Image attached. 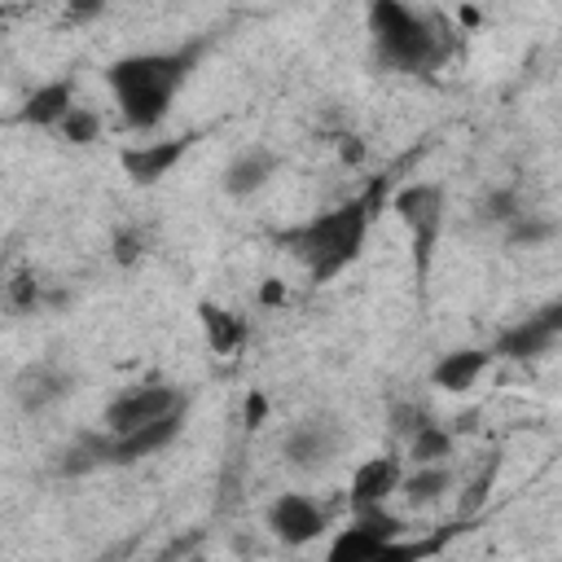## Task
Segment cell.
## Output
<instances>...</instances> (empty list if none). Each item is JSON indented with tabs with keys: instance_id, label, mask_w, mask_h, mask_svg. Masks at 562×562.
<instances>
[{
	"instance_id": "484cf974",
	"label": "cell",
	"mask_w": 562,
	"mask_h": 562,
	"mask_svg": "<svg viewBox=\"0 0 562 562\" xmlns=\"http://www.w3.org/2000/svg\"><path fill=\"white\" fill-rule=\"evenodd\" d=\"M259 303H263V307H281V303H285V285H281L277 277H268V281L259 285Z\"/></svg>"
},
{
	"instance_id": "d6986e66",
	"label": "cell",
	"mask_w": 562,
	"mask_h": 562,
	"mask_svg": "<svg viewBox=\"0 0 562 562\" xmlns=\"http://www.w3.org/2000/svg\"><path fill=\"white\" fill-rule=\"evenodd\" d=\"M558 237V220L553 215H540V211H522L509 228H505V241L514 250H536V246H549Z\"/></svg>"
},
{
	"instance_id": "277c9868",
	"label": "cell",
	"mask_w": 562,
	"mask_h": 562,
	"mask_svg": "<svg viewBox=\"0 0 562 562\" xmlns=\"http://www.w3.org/2000/svg\"><path fill=\"white\" fill-rule=\"evenodd\" d=\"M391 211L404 220V228L413 237V272H417V281H426L439 237H443V189L435 180H408L391 193Z\"/></svg>"
},
{
	"instance_id": "5bb4252c",
	"label": "cell",
	"mask_w": 562,
	"mask_h": 562,
	"mask_svg": "<svg viewBox=\"0 0 562 562\" xmlns=\"http://www.w3.org/2000/svg\"><path fill=\"white\" fill-rule=\"evenodd\" d=\"M70 110H75V79L61 75V79L40 83V88L26 97V105L18 110V119H22V123H35V127H61Z\"/></svg>"
},
{
	"instance_id": "ba28073f",
	"label": "cell",
	"mask_w": 562,
	"mask_h": 562,
	"mask_svg": "<svg viewBox=\"0 0 562 562\" xmlns=\"http://www.w3.org/2000/svg\"><path fill=\"white\" fill-rule=\"evenodd\" d=\"M268 531L281 540V544H290V549H303V544H312L325 527H329V514H325V505H316L312 496H303V492H281L272 505H268Z\"/></svg>"
},
{
	"instance_id": "7402d4cb",
	"label": "cell",
	"mask_w": 562,
	"mask_h": 562,
	"mask_svg": "<svg viewBox=\"0 0 562 562\" xmlns=\"http://www.w3.org/2000/svg\"><path fill=\"white\" fill-rule=\"evenodd\" d=\"M57 132H61V140H70V145H92V140L101 136V114L88 110V105H75Z\"/></svg>"
},
{
	"instance_id": "d4e9b609",
	"label": "cell",
	"mask_w": 562,
	"mask_h": 562,
	"mask_svg": "<svg viewBox=\"0 0 562 562\" xmlns=\"http://www.w3.org/2000/svg\"><path fill=\"white\" fill-rule=\"evenodd\" d=\"M140 250H145V246H140V233H136V228L114 233V259H119V263H136Z\"/></svg>"
},
{
	"instance_id": "8fae6325",
	"label": "cell",
	"mask_w": 562,
	"mask_h": 562,
	"mask_svg": "<svg viewBox=\"0 0 562 562\" xmlns=\"http://www.w3.org/2000/svg\"><path fill=\"white\" fill-rule=\"evenodd\" d=\"M184 413H189V408H176V413H167V417H158V422L132 430V435H114V439H110V465H136V461L162 452L167 443H176L180 430H184Z\"/></svg>"
},
{
	"instance_id": "44dd1931",
	"label": "cell",
	"mask_w": 562,
	"mask_h": 562,
	"mask_svg": "<svg viewBox=\"0 0 562 562\" xmlns=\"http://www.w3.org/2000/svg\"><path fill=\"white\" fill-rule=\"evenodd\" d=\"M522 211H527V202H522V193L514 184H501V189L483 193V202H479V220L483 224H501V228H509Z\"/></svg>"
},
{
	"instance_id": "4fadbf2b",
	"label": "cell",
	"mask_w": 562,
	"mask_h": 562,
	"mask_svg": "<svg viewBox=\"0 0 562 562\" xmlns=\"http://www.w3.org/2000/svg\"><path fill=\"white\" fill-rule=\"evenodd\" d=\"M277 167H281V158H277L272 149L250 145V149H237V154L224 162L220 184H224L228 198H250V193H259V189L277 176Z\"/></svg>"
},
{
	"instance_id": "2e32d148",
	"label": "cell",
	"mask_w": 562,
	"mask_h": 562,
	"mask_svg": "<svg viewBox=\"0 0 562 562\" xmlns=\"http://www.w3.org/2000/svg\"><path fill=\"white\" fill-rule=\"evenodd\" d=\"M110 439H114L110 430H83V435H75L61 448V457H57V474L79 479V474H92V470L110 465Z\"/></svg>"
},
{
	"instance_id": "ac0fdd59",
	"label": "cell",
	"mask_w": 562,
	"mask_h": 562,
	"mask_svg": "<svg viewBox=\"0 0 562 562\" xmlns=\"http://www.w3.org/2000/svg\"><path fill=\"white\" fill-rule=\"evenodd\" d=\"M452 492V470L448 465H413L408 474H404V483H400V496L408 501V505H439L443 496Z\"/></svg>"
},
{
	"instance_id": "30bf717a",
	"label": "cell",
	"mask_w": 562,
	"mask_h": 562,
	"mask_svg": "<svg viewBox=\"0 0 562 562\" xmlns=\"http://www.w3.org/2000/svg\"><path fill=\"white\" fill-rule=\"evenodd\" d=\"M193 132H184V136H171V140H140V145H127L123 154H119V162H123V171H127V180L132 184H158L189 149H193Z\"/></svg>"
},
{
	"instance_id": "9a60e30c",
	"label": "cell",
	"mask_w": 562,
	"mask_h": 562,
	"mask_svg": "<svg viewBox=\"0 0 562 562\" xmlns=\"http://www.w3.org/2000/svg\"><path fill=\"white\" fill-rule=\"evenodd\" d=\"M487 364H492V351H483V347H457V351H443V356L435 360L430 382H435L439 391H470L474 378H479Z\"/></svg>"
},
{
	"instance_id": "ffe728a7",
	"label": "cell",
	"mask_w": 562,
	"mask_h": 562,
	"mask_svg": "<svg viewBox=\"0 0 562 562\" xmlns=\"http://www.w3.org/2000/svg\"><path fill=\"white\" fill-rule=\"evenodd\" d=\"M408 457H413V465H448V457H452V430L439 426V422H426L408 439Z\"/></svg>"
},
{
	"instance_id": "7a4b0ae2",
	"label": "cell",
	"mask_w": 562,
	"mask_h": 562,
	"mask_svg": "<svg viewBox=\"0 0 562 562\" xmlns=\"http://www.w3.org/2000/svg\"><path fill=\"white\" fill-rule=\"evenodd\" d=\"M369 35H373L378 61L386 70H404V75L435 70L452 53V26L439 13H422L400 0L369 4Z\"/></svg>"
},
{
	"instance_id": "52a82bcc",
	"label": "cell",
	"mask_w": 562,
	"mask_h": 562,
	"mask_svg": "<svg viewBox=\"0 0 562 562\" xmlns=\"http://www.w3.org/2000/svg\"><path fill=\"white\" fill-rule=\"evenodd\" d=\"M338 448H342V426H338L334 417H325V413L294 422V426L285 430V439H281V457H285V465H294V470H321V465L334 461Z\"/></svg>"
},
{
	"instance_id": "83f0119b",
	"label": "cell",
	"mask_w": 562,
	"mask_h": 562,
	"mask_svg": "<svg viewBox=\"0 0 562 562\" xmlns=\"http://www.w3.org/2000/svg\"><path fill=\"white\" fill-rule=\"evenodd\" d=\"M338 149H342V158H347V162H360V158H364L360 136H342V145H338Z\"/></svg>"
},
{
	"instance_id": "4316f807",
	"label": "cell",
	"mask_w": 562,
	"mask_h": 562,
	"mask_svg": "<svg viewBox=\"0 0 562 562\" xmlns=\"http://www.w3.org/2000/svg\"><path fill=\"white\" fill-rule=\"evenodd\" d=\"M263 413H268V400H263L259 391H250V395H246V426H259Z\"/></svg>"
},
{
	"instance_id": "cb8c5ba5",
	"label": "cell",
	"mask_w": 562,
	"mask_h": 562,
	"mask_svg": "<svg viewBox=\"0 0 562 562\" xmlns=\"http://www.w3.org/2000/svg\"><path fill=\"white\" fill-rule=\"evenodd\" d=\"M426 558V544H404V540H391L386 549H378L369 562H422Z\"/></svg>"
},
{
	"instance_id": "3957f363",
	"label": "cell",
	"mask_w": 562,
	"mask_h": 562,
	"mask_svg": "<svg viewBox=\"0 0 562 562\" xmlns=\"http://www.w3.org/2000/svg\"><path fill=\"white\" fill-rule=\"evenodd\" d=\"M369 220H373V198H351L316 220H307L290 241L299 250V259L307 263L312 281H329L334 272H342L360 246H364V233H369Z\"/></svg>"
},
{
	"instance_id": "7c38bea8",
	"label": "cell",
	"mask_w": 562,
	"mask_h": 562,
	"mask_svg": "<svg viewBox=\"0 0 562 562\" xmlns=\"http://www.w3.org/2000/svg\"><path fill=\"white\" fill-rule=\"evenodd\" d=\"M404 474H408V470H404V465H400V457H391V452L360 461V465L351 470V509L386 505V501L400 492Z\"/></svg>"
},
{
	"instance_id": "6da1fadb",
	"label": "cell",
	"mask_w": 562,
	"mask_h": 562,
	"mask_svg": "<svg viewBox=\"0 0 562 562\" xmlns=\"http://www.w3.org/2000/svg\"><path fill=\"white\" fill-rule=\"evenodd\" d=\"M198 57H202V44L119 57L105 70V83L114 92V105L123 114V127L127 132H154L171 114V101L184 88V79H189V70H193Z\"/></svg>"
},
{
	"instance_id": "e0dca14e",
	"label": "cell",
	"mask_w": 562,
	"mask_h": 562,
	"mask_svg": "<svg viewBox=\"0 0 562 562\" xmlns=\"http://www.w3.org/2000/svg\"><path fill=\"white\" fill-rule=\"evenodd\" d=\"M198 321H202V334H206L211 351H220V356H233L250 338V325L241 316H233L228 307H220V303H198Z\"/></svg>"
},
{
	"instance_id": "603a6c76",
	"label": "cell",
	"mask_w": 562,
	"mask_h": 562,
	"mask_svg": "<svg viewBox=\"0 0 562 562\" xmlns=\"http://www.w3.org/2000/svg\"><path fill=\"white\" fill-rule=\"evenodd\" d=\"M4 303H9V312H35L40 307V281H35V272H13V281L4 285Z\"/></svg>"
},
{
	"instance_id": "5b68a950",
	"label": "cell",
	"mask_w": 562,
	"mask_h": 562,
	"mask_svg": "<svg viewBox=\"0 0 562 562\" xmlns=\"http://www.w3.org/2000/svg\"><path fill=\"white\" fill-rule=\"evenodd\" d=\"M176 408H189L184 391L162 386V382H140V386L119 391V395L105 404L101 430H110V435H132V430H140V426H149V422H158V417H167V413H176Z\"/></svg>"
},
{
	"instance_id": "9c48e42d",
	"label": "cell",
	"mask_w": 562,
	"mask_h": 562,
	"mask_svg": "<svg viewBox=\"0 0 562 562\" xmlns=\"http://www.w3.org/2000/svg\"><path fill=\"white\" fill-rule=\"evenodd\" d=\"M70 391H75V373H70V369H61V364H53V360L26 364V369L13 378V404H18L26 417L57 408Z\"/></svg>"
},
{
	"instance_id": "8992f818",
	"label": "cell",
	"mask_w": 562,
	"mask_h": 562,
	"mask_svg": "<svg viewBox=\"0 0 562 562\" xmlns=\"http://www.w3.org/2000/svg\"><path fill=\"white\" fill-rule=\"evenodd\" d=\"M558 338H562V299H553V303L536 307L531 316L514 321L509 329H501L487 351L492 356H505V360H531V356L549 351Z\"/></svg>"
}]
</instances>
